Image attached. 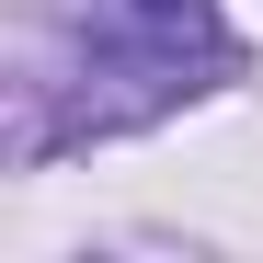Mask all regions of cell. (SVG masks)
<instances>
[{"instance_id":"cell-1","label":"cell","mask_w":263,"mask_h":263,"mask_svg":"<svg viewBox=\"0 0 263 263\" xmlns=\"http://www.w3.org/2000/svg\"><path fill=\"white\" fill-rule=\"evenodd\" d=\"M92 23H103L115 69H149L160 92H195L183 69L217 58V0H92Z\"/></svg>"}]
</instances>
